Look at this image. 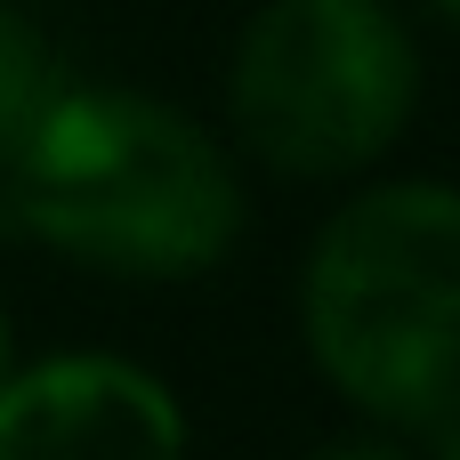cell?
<instances>
[{
  "label": "cell",
  "mask_w": 460,
  "mask_h": 460,
  "mask_svg": "<svg viewBox=\"0 0 460 460\" xmlns=\"http://www.w3.org/2000/svg\"><path fill=\"white\" fill-rule=\"evenodd\" d=\"M0 226L97 275L186 283L243 234V186L202 121L137 89H57L0 146Z\"/></svg>",
  "instance_id": "cell-1"
},
{
  "label": "cell",
  "mask_w": 460,
  "mask_h": 460,
  "mask_svg": "<svg viewBox=\"0 0 460 460\" xmlns=\"http://www.w3.org/2000/svg\"><path fill=\"white\" fill-rule=\"evenodd\" d=\"M299 323L323 380L380 429H460V194L396 178L332 210L307 251Z\"/></svg>",
  "instance_id": "cell-2"
},
{
  "label": "cell",
  "mask_w": 460,
  "mask_h": 460,
  "mask_svg": "<svg viewBox=\"0 0 460 460\" xmlns=\"http://www.w3.org/2000/svg\"><path fill=\"white\" fill-rule=\"evenodd\" d=\"M420 105V57L388 0H267L226 73L243 146L283 178H348L396 146Z\"/></svg>",
  "instance_id": "cell-3"
},
{
  "label": "cell",
  "mask_w": 460,
  "mask_h": 460,
  "mask_svg": "<svg viewBox=\"0 0 460 460\" xmlns=\"http://www.w3.org/2000/svg\"><path fill=\"white\" fill-rule=\"evenodd\" d=\"M0 460H186V420L121 356H49L0 380Z\"/></svg>",
  "instance_id": "cell-4"
},
{
  "label": "cell",
  "mask_w": 460,
  "mask_h": 460,
  "mask_svg": "<svg viewBox=\"0 0 460 460\" xmlns=\"http://www.w3.org/2000/svg\"><path fill=\"white\" fill-rule=\"evenodd\" d=\"M57 89H65V81H57V49H49V32H40L24 8L0 0V146H8Z\"/></svg>",
  "instance_id": "cell-5"
},
{
  "label": "cell",
  "mask_w": 460,
  "mask_h": 460,
  "mask_svg": "<svg viewBox=\"0 0 460 460\" xmlns=\"http://www.w3.org/2000/svg\"><path fill=\"white\" fill-rule=\"evenodd\" d=\"M315 460H412L396 437H340V445H323Z\"/></svg>",
  "instance_id": "cell-6"
},
{
  "label": "cell",
  "mask_w": 460,
  "mask_h": 460,
  "mask_svg": "<svg viewBox=\"0 0 460 460\" xmlns=\"http://www.w3.org/2000/svg\"><path fill=\"white\" fill-rule=\"evenodd\" d=\"M437 460H460V429H445V437H437Z\"/></svg>",
  "instance_id": "cell-7"
},
{
  "label": "cell",
  "mask_w": 460,
  "mask_h": 460,
  "mask_svg": "<svg viewBox=\"0 0 460 460\" xmlns=\"http://www.w3.org/2000/svg\"><path fill=\"white\" fill-rule=\"evenodd\" d=\"M0 380H8V299H0Z\"/></svg>",
  "instance_id": "cell-8"
},
{
  "label": "cell",
  "mask_w": 460,
  "mask_h": 460,
  "mask_svg": "<svg viewBox=\"0 0 460 460\" xmlns=\"http://www.w3.org/2000/svg\"><path fill=\"white\" fill-rule=\"evenodd\" d=\"M429 8H437V16H445V24H460V0H429Z\"/></svg>",
  "instance_id": "cell-9"
}]
</instances>
